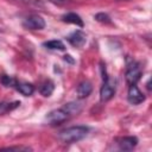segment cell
Segmentation results:
<instances>
[{
  "mask_svg": "<svg viewBox=\"0 0 152 152\" xmlns=\"http://www.w3.org/2000/svg\"><path fill=\"white\" fill-rule=\"evenodd\" d=\"M100 69H101V75H102V81H106V80L108 78V76H107V71H106V65L103 64V62H101V66H100Z\"/></svg>",
  "mask_w": 152,
  "mask_h": 152,
  "instance_id": "obj_19",
  "label": "cell"
},
{
  "mask_svg": "<svg viewBox=\"0 0 152 152\" xmlns=\"http://www.w3.org/2000/svg\"><path fill=\"white\" fill-rule=\"evenodd\" d=\"M23 26L27 30H43L45 27V20L38 14H30L24 19Z\"/></svg>",
  "mask_w": 152,
  "mask_h": 152,
  "instance_id": "obj_5",
  "label": "cell"
},
{
  "mask_svg": "<svg viewBox=\"0 0 152 152\" xmlns=\"http://www.w3.org/2000/svg\"><path fill=\"white\" fill-rule=\"evenodd\" d=\"M20 102L19 101H13V102H0V115H4L17 107H19Z\"/></svg>",
  "mask_w": 152,
  "mask_h": 152,
  "instance_id": "obj_15",
  "label": "cell"
},
{
  "mask_svg": "<svg viewBox=\"0 0 152 152\" xmlns=\"http://www.w3.org/2000/svg\"><path fill=\"white\" fill-rule=\"evenodd\" d=\"M49 1L52 2V4H55V5H63V4L66 2V0H49Z\"/></svg>",
  "mask_w": 152,
  "mask_h": 152,
  "instance_id": "obj_22",
  "label": "cell"
},
{
  "mask_svg": "<svg viewBox=\"0 0 152 152\" xmlns=\"http://www.w3.org/2000/svg\"><path fill=\"white\" fill-rule=\"evenodd\" d=\"M62 109L69 115V116H72V115H76L78 114L81 110H82V103L81 102H77V101H71V102H68V103H64Z\"/></svg>",
  "mask_w": 152,
  "mask_h": 152,
  "instance_id": "obj_10",
  "label": "cell"
},
{
  "mask_svg": "<svg viewBox=\"0 0 152 152\" xmlns=\"http://www.w3.org/2000/svg\"><path fill=\"white\" fill-rule=\"evenodd\" d=\"M115 94V80L108 77L106 81H103V84L100 89V100L102 102L109 101Z\"/></svg>",
  "mask_w": 152,
  "mask_h": 152,
  "instance_id": "obj_3",
  "label": "cell"
},
{
  "mask_svg": "<svg viewBox=\"0 0 152 152\" xmlns=\"http://www.w3.org/2000/svg\"><path fill=\"white\" fill-rule=\"evenodd\" d=\"M69 118V115L62 109V108H58V109H53L51 112H49L46 115H45V120L49 125L51 126H56V125H61L62 122L66 121Z\"/></svg>",
  "mask_w": 152,
  "mask_h": 152,
  "instance_id": "obj_4",
  "label": "cell"
},
{
  "mask_svg": "<svg viewBox=\"0 0 152 152\" xmlns=\"http://www.w3.org/2000/svg\"><path fill=\"white\" fill-rule=\"evenodd\" d=\"M145 95L140 91V89L137 87V84H131L127 93V100L131 104H140L145 101Z\"/></svg>",
  "mask_w": 152,
  "mask_h": 152,
  "instance_id": "obj_6",
  "label": "cell"
},
{
  "mask_svg": "<svg viewBox=\"0 0 152 152\" xmlns=\"http://www.w3.org/2000/svg\"><path fill=\"white\" fill-rule=\"evenodd\" d=\"M53 90H55V83H53L52 81H50V80L45 81V82L42 84V87L39 88V93H40L43 96H45V97H49V96L53 93Z\"/></svg>",
  "mask_w": 152,
  "mask_h": 152,
  "instance_id": "obj_14",
  "label": "cell"
},
{
  "mask_svg": "<svg viewBox=\"0 0 152 152\" xmlns=\"http://www.w3.org/2000/svg\"><path fill=\"white\" fill-rule=\"evenodd\" d=\"M94 18H95V20H97L99 23H102V24H109L110 23V18L106 13H97V14H95Z\"/></svg>",
  "mask_w": 152,
  "mask_h": 152,
  "instance_id": "obj_17",
  "label": "cell"
},
{
  "mask_svg": "<svg viewBox=\"0 0 152 152\" xmlns=\"http://www.w3.org/2000/svg\"><path fill=\"white\" fill-rule=\"evenodd\" d=\"M93 91V84L89 81H82L76 89V94L78 99H86L88 97Z\"/></svg>",
  "mask_w": 152,
  "mask_h": 152,
  "instance_id": "obj_9",
  "label": "cell"
},
{
  "mask_svg": "<svg viewBox=\"0 0 152 152\" xmlns=\"http://www.w3.org/2000/svg\"><path fill=\"white\" fill-rule=\"evenodd\" d=\"M0 82L5 87H15V84H17V80L13 78L12 76H8V75H1Z\"/></svg>",
  "mask_w": 152,
  "mask_h": 152,
  "instance_id": "obj_16",
  "label": "cell"
},
{
  "mask_svg": "<svg viewBox=\"0 0 152 152\" xmlns=\"http://www.w3.org/2000/svg\"><path fill=\"white\" fill-rule=\"evenodd\" d=\"M116 144L120 150L131 151L138 145V138L137 137H121L116 139Z\"/></svg>",
  "mask_w": 152,
  "mask_h": 152,
  "instance_id": "obj_8",
  "label": "cell"
},
{
  "mask_svg": "<svg viewBox=\"0 0 152 152\" xmlns=\"http://www.w3.org/2000/svg\"><path fill=\"white\" fill-rule=\"evenodd\" d=\"M21 1L28 6H34V7H40V8L44 7V4L40 0H21Z\"/></svg>",
  "mask_w": 152,
  "mask_h": 152,
  "instance_id": "obj_18",
  "label": "cell"
},
{
  "mask_svg": "<svg viewBox=\"0 0 152 152\" xmlns=\"http://www.w3.org/2000/svg\"><path fill=\"white\" fill-rule=\"evenodd\" d=\"M43 46H45L46 49L49 50H59V51H63L65 50V45L62 40H58V39H53V40H48V42H44L43 43Z\"/></svg>",
  "mask_w": 152,
  "mask_h": 152,
  "instance_id": "obj_13",
  "label": "cell"
},
{
  "mask_svg": "<svg viewBox=\"0 0 152 152\" xmlns=\"http://www.w3.org/2000/svg\"><path fill=\"white\" fill-rule=\"evenodd\" d=\"M62 21L68 23V24L77 25V26H80V27H83V25H84V24H83L82 18H81L78 14L72 13V12L66 13V14H63V15H62Z\"/></svg>",
  "mask_w": 152,
  "mask_h": 152,
  "instance_id": "obj_11",
  "label": "cell"
},
{
  "mask_svg": "<svg viewBox=\"0 0 152 152\" xmlns=\"http://www.w3.org/2000/svg\"><path fill=\"white\" fill-rule=\"evenodd\" d=\"M63 59L65 61V62H68V63H70V64H75V59L70 56V55H64V57H63Z\"/></svg>",
  "mask_w": 152,
  "mask_h": 152,
  "instance_id": "obj_21",
  "label": "cell"
},
{
  "mask_svg": "<svg viewBox=\"0 0 152 152\" xmlns=\"http://www.w3.org/2000/svg\"><path fill=\"white\" fill-rule=\"evenodd\" d=\"M141 75H142V69H141L140 63L133 61L132 63H129L127 65L125 77H126V82L128 86L137 84V82L141 78Z\"/></svg>",
  "mask_w": 152,
  "mask_h": 152,
  "instance_id": "obj_2",
  "label": "cell"
},
{
  "mask_svg": "<svg viewBox=\"0 0 152 152\" xmlns=\"http://www.w3.org/2000/svg\"><path fill=\"white\" fill-rule=\"evenodd\" d=\"M5 150H24V151H28V150H31L30 147H24V146H12V147H6Z\"/></svg>",
  "mask_w": 152,
  "mask_h": 152,
  "instance_id": "obj_20",
  "label": "cell"
},
{
  "mask_svg": "<svg viewBox=\"0 0 152 152\" xmlns=\"http://www.w3.org/2000/svg\"><path fill=\"white\" fill-rule=\"evenodd\" d=\"M15 88L24 96H31L34 93V86L28 82H17Z\"/></svg>",
  "mask_w": 152,
  "mask_h": 152,
  "instance_id": "obj_12",
  "label": "cell"
},
{
  "mask_svg": "<svg viewBox=\"0 0 152 152\" xmlns=\"http://www.w3.org/2000/svg\"><path fill=\"white\" fill-rule=\"evenodd\" d=\"M66 40L75 48H82L87 42V36L83 31L77 30V31H74L72 33H70L66 37Z\"/></svg>",
  "mask_w": 152,
  "mask_h": 152,
  "instance_id": "obj_7",
  "label": "cell"
},
{
  "mask_svg": "<svg viewBox=\"0 0 152 152\" xmlns=\"http://www.w3.org/2000/svg\"><path fill=\"white\" fill-rule=\"evenodd\" d=\"M88 132L89 128L86 126H72L62 129L58 133V139L64 144H72L86 138Z\"/></svg>",
  "mask_w": 152,
  "mask_h": 152,
  "instance_id": "obj_1",
  "label": "cell"
}]
</instances>
